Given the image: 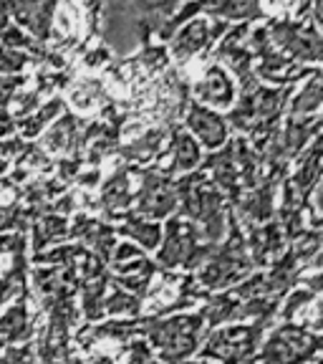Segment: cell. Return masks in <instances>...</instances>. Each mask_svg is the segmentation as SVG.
<instances>
[{
    "mask_svg": "<svg viewBox=\"0 0 323 364\" xmlns=\"http://www.w3.org/2000/svg\"><path fill=\"white\" fill-rule=\"evenodd\" d=\"M273 43L293 53L303 61H321L323 58V38L311 28H303L298 23H275L270 28Z\"/></svg>",
    "mask_w": 323,
    "mask_h": 364,
    "instance_id": "obj_1",
    "label": "cell"
},
{
    "mask_svg": "<svg viewBox=\"0 0 323 364\" xmlns=\"http://www.w3.org/2000/svg\"><path fill=\"white\" fill-rule=\"evenodd\" d=\"M261 329H263V321H258L256 326H238V329L220 331V334L212 336L207 357H220V359L250 357V349L256 347V336L261 334Z\"/></svg>",
    "mask_w": 323,
    "mask_h": 364,
    "instance_id": "obj_2",
    "label": "cell"
},
{
    "mask_svg": "<svg viewBox=\"0 0 323 364\" xmlns=\"http://www.w3.org/2000/svg\"><path fill=\"white\" fill-rule=\"evenodd\" d=\"M197 97L202 99V102L212 104V107L227 109L235 99V86H233V81H230V76H227L220 66H212V68H207L204 79L197 84Z\"/></svg>",
    "mask_w": 323,
    "mask_h": 364,
    "instance_id": "obj_3",
    "label": "cell"
},
{
    "mask_svg": "<svg viewBox=\"0 0 323 364\" xmlns=\"http://www.w3.org/2000/svg\"><path fill=\"white\" fill-rule=\"evenodd\" d=\"M190 127L195 129V134L202 139L207 147H220L225 142L227 127L225 119L212 114L210 109H202L199 104H195L192 112H190Z\"/></svg>",
    "mask_w": 323,
    "mask_h": 364,
    "instance_id": "obj_4",
    "label": "cell"
},
{
    "mask_svg": "<svg viewBox=\"0 0 323 364\" xmlns=\"http://www.w3.org/2000/svg\"><path fill=\"white\" fill-rule=\"evenodd\" d=\"M220 31H225V23L222 26H217L215 31H210V26H207V21H202V18H197V21H192L187 26V28L182 31L180 36H177L175 41V53L180 58H187L192 56V53L202 51L204 46L210 43L212 38H215Z\"/></svg>",
    "mask_w": 323,
    "mask_h": 364,
    "instance_id": "obj_5",
    "label": "cell"
},
{
    "mask_svg": "<svg viewBox=\"0 0 323 364\" xmlns=\"http://www.w3.org/2000/svg\"><path fill=\"white\" fill-rule=\"evenodd\" d=\"M273 188L270 185H265V190H256V193L250 195L248 200L243 203V210L248 218H253V220H265V218H270V210H273Z\"/></svg>",
    "mask_w": 323,
    "mask_h": 364,
    "instance_id": "obj_6",
    "label": "cell"
},
{
    "mask_svg": "<svg viewBox=\"0 0 323 364\" xmlns=\"http://www.w3.org/2000/svg\"><path fill=\"white\" fill-rule=\"evenodd\" d=\"M321 104H323V76H316L313 81H308V86L293 102V114H308L316 107H321Z\"/></svg>",
    "mask_w": 323,
    "mask_h": 364,
    "instance_id": "obj_7",
    "label": "cell"
},
{
    "mask_svg": "<svg viewBox=\"0 0 323 364\" xmlns=\"http://www.w3.org/2000/svg\"><path fill=\"white\" fill-rule=\"evenodd\" d=\"M177 162H180L182 170H192L199 162L197 144H195L187 134H177Z\"/></svg>",
    "mask_w": 323,
    "mask_h": 364,
    "instance_id": "obj_8",
    "label": "cell"
},
{
    "mask_svg": "<svg viewBox=\"0 0 323 364\" xmlns=\"http://www.w3.org/2000/svg\"><path fill=\"white\" fill-rule=\"evenodd\" d=\"M308 301H311V291H295V294L290 296V301H288V306H285L283 316H285V318H290L295 311H298V309L306 306Z\"/></svg>",
    "mask_w": 323,
    "mask_h": 364,
    "instance_id": "obj_9",
    "label": "cell"
},
{
    "mask_svg": "<svg viewBox=\"0 0 323 364\" xmlns=\"http://www.w3.org/2000/svg\"><path fill=\"white\" fill-rule=\"evenodd\" d=\"M316 21H318V26L323 28V0H316Z\"/></svg>",
    "mask_w": 323,
    "mask_h": 364,
    "instance_id": "obj_10",
    "label": "cell"
},
{
    "mask_svg": "<svg viewBox=\"0 0 323 364\" xmlns=\"http://www.w3.org/2000/svg\"><path fill=\"white\" fill-rule=\"evenodd\" d=\"M318 208H323V185L318 188Z\"/></svg>",
    "mask_w": 323,
    "mask_h": 364,
    "instance_id": "obj_11",
    "label": "cell"
}]
</instances>
